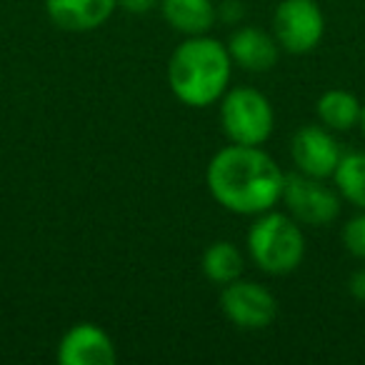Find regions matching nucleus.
Returning a JSON list of instances; mask_svg holds the SVG:
<instances>
[{
  "label": "nucleus",
  "instance_id": "4",
  "mask_svg": "<svg viewBox=\"0 0 365 365\" xmlns=\"http://www.w3.org/2000/svg\"><path fill=\"white\" fill-rule=\"evenodd\" d=\"M220 128L235 145H263L275 128L270 101L255 88H228L220 98Z\"/></svg>",
  "mask_w": 365,
  "mask_h": 365
},
{
  "label": "nucleus",
  "instance_id": "3",
  "mask_svg": "<svg viewBox=\"0 0 365 365\" xmlns=\"http://www.w3.org/2000/svg\"><path fill=\"white\" fill-rule=\"evenodd\" d=\"M248 255L268 275L293 273L305 258L303 228L293 215L275 208L255 215L248 230Z\"/></svg>",
  "mask_w": 365,
  "mask_h": 365
},
{
  "label": "nucleus",
  "instance_id": "1",
  "mask_svg": "<svg viewBox=\"0 0 365 365\" xmlns=\"http://www.w3.org/2000/svg\"><path fill=\"white\" fill-rule=\"evenodd\" d=\"M205 182L218 205L255 218L280 203L285 173L260 145L230 143L210 158Z\"/></svg>",
  "mask_w": 365,
  "mask_h": 365
},
{
  "label": "nucleus",
  "instance_id": "13",
  "mask_svg": "<svg viewBox=\"0 0 365 365\" xmlns=\"http://www.w3.org/2000/svg\"><path fill=\"white\" fill-rule=\"evenodd\" d=\"M360 108H363V103L358 101V96L343 91V88H330L315 103L318 120L333 133L353 130L360 123Z\"/></svg>",
  "mask_w": 365,
  "mask_h": 365
},
{
  "label": "nucleus",
  "instance_id": "6",
  "mask_svg": "<svg viewBox=\"0 0 365 365\" xmlns=\"http://www.w3.org/2000/svg\"><path fill=\"white\" fill-rule=\"evenodd\" d=\"M273 36L280 51L305 56L325 36V16L318 0H280L273 13Z\"/></svg>",
  "mask_w": 365,
  "mask_h": 365
},
{
  "label": "nucleus",
  "instance_id": "7",
  "mask_svg": "<svg viewBox=\"0 0 365 365\" xmlns=\"http://www.w3.org/2000/svg\"><path fill=\"white\" fill-rule=\"evenodd\" d=\"M220 310L240 330H263L278 318V300L265 285L238 278L220 290Z\"/></svg>",
  "mask_w": 365,
  "mask_h": 365
},
{
  "label": "nucleus",
  "instance_id": "8",
  "mask_svg": "<svg viewBox=\"0 0 365 365\" xmlns=\"http://www.w3.org/2000/svg\"><path fill=\"white\" fill-rule=\"evenodd\" d=\"M290 158L298 173L328 180L343 158V148L330 128H325L323 123H310L295 130L290 140Z\"/></svg>",
  "mask_w": 365,
  "mask_h": 365
},
{
  "label": "nucleus",
  "instance_id": "19",
  "mask_svg": "<svg viewBox=\"0 0 365 365\" xmlns=\"http://www.w3.org/2000/svg\"><path fill=\"white\" fill-rule=\"evenodd\" d=\"M358 125H360V130L365 133V103H363V108H360V123Z\"/></svg>",
  "mask_w": 365,
  "mask_h": 365
},
{
  "label": "nucleus",
  "instance_id": "14",
  "mask_svg": "<svg viewBox=\"0 0 365 365\" xmlns=\"http://www.w3.org/2000/svg\"><path fill=\"white\" fill-rule=\"evenodd\" d=\"M200 270L203 275L215 285H228L233 280L243 278L245 270V255L230 240H215L208 248L203 250V258H200Z\"/></svg>",
  "mask_w": 365,
  "mask_h": 365
},
{
  "label": "nucleus",
  "instance_id": "15",
  "mask_svg": "<svg viewBox=\"0 0 365 365\" xmlns=\"http://www.w3.org/2000/svg\"><path fill=\"white\" fill-rule=\"evenodd\" d=\"M333 185L345 203L365 210V153H343L333 173Z\"/></svg>",
  "mask_w": 365,
  "mask_h": 365
},
{
  "label": "nucleus",
  "instance_id": "17",
  "mask_svg": "<svg viewBox=\"0 0 365 365\" xmlns=\"http://www.w3.org/2000/svg\"><path fill=\"white\" fill-rule=\"evenodd\" d=\"M158 3H160V0H118V6H120L123 11L135 13V16H140V13H150Z\"/></svg>",
  "mask_w": 365,
  "mask_h": 365
},
{
  "label": "nucleus",
  "instance_id": "12",
  "mask_svg": "<svg viewBox=\"0 0 365 365\" xmlns=\"http://www.w3.org/2000/svg\"><path fill=\"white\" fill-rule=\"evenodd\" d=\"M158 8L168 26L185 38L210 33L218 18L213 0H160Z\"/></svg>",
  "mask_w": 365,
  "mask_h": 365
},
{
  "label": "nucleus",
  "instance_id": "10",
  "mask_svg": "<svg viewBox=\"0 0 365 365\" xmlns=\"http://www.w3.org/2000/svg\"><path fill=\"white\" fill-rule=\"evenodd\" d=\"M228 53L233 66H240L248 73H268L280 58V46L273 33H265L255 26H240L230 36Z\"/></svg>",
  "mask_w": 365,
  "mask_h": 365
},
{
  "label": "nucleus",
  "instance_id": "9",
  "mask_svg": "<svg viewBox=\"0 0 365 365\" xmlns=\"http://www.w3.org/2000/svg\"><path fill=\"white\" fill-rule=\"evenodd\" d=\"M56 358L61 365H113L118 350L101 325L76 323L63 333Z\"/></svg>",
  "mask_w": 365,
  "mask_h": 365
},
{
  "label": "nucleus",
  "instance_id": "16",
  "mask_svg": "<svg viewBox=\"0 0 365 365\" xmlns=\"http://www.w3.org/2000/svg\"><path fill=\"white\" fill-rule=\"evenodd\" d=\"M345 250H348L353 258L365 260V210H360L358 215L348 220L343 225V233H340Z\"/></svg>",
  "mask_w": 365,
  "mask_h": 365
},
{
  "label": "nucleus",
  "instance_id": "11",
  "mask_svg": "<svg viewBox=\"0 0 365 365\" xmlns=\"http://www.w3.org/2000/svg\"><path fill=\"white\" fill-rule=\"evenodd\" d=\"M118 0H46L51 23L68 33H91L108 23Z\"/></svg>",
  "mask_w": 365,
  "mask_h": 365
},
{
  "label": "nucleus",
  "instance_id": "5",
  "mask_svg": "<svg viewBox=\"0 0 365 365\" xmlns=\"http://www.w3.org/2000/svg\"><path fill=\"white\" fill-rule=\"evenodd\" d=\"M280 200L288 208V215H293L300 225H308V228H323L338 220L340 205H343L335 185H328L323 178H310L303 173L285 175Z\"/></svg>",
  "mask_w": 365,
  "mask_h": 365
},
{
  "label": "nucleus",
  "instance_id": "18",
  "mask_svg": "<svg viewBox=\"0 0 365 365\" xmlns=\"http://www.w3.org/2000/svg\"><path fill=\"white\" fill-rule=\"evenodd\" d=\"M350 293H353L355 300L365 303V268H360L353 273V278H350Z\"/></svg>",
  "mask_w": 365,
  "mask_h": 365
},
{
  "label": "nucleus",
  "instance_id": "2",
  "mask_svg": "<svg viewBox=\"0 0 365 365\" xmlns=\"http://www.w3.org/2000/svg\"><path fill=\"white\" fill-rule=\"evenodd\" d=\"M228 46L218 38L190 36L173 51L168 61V86L173 96L188 108H205L218 103L230 86Z\"/></svg>",
  "mask_w": 365,
  "mask_h": 365
}]
</instances>
